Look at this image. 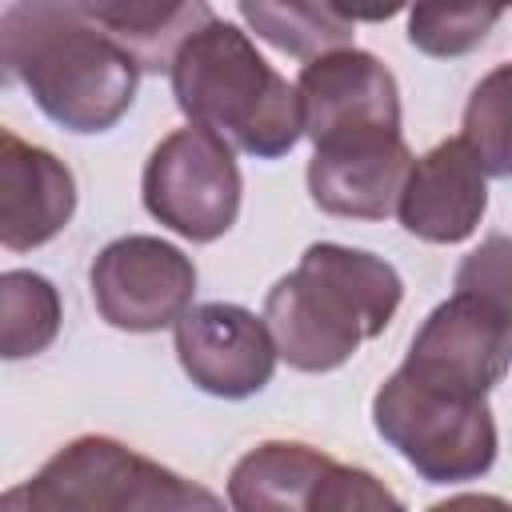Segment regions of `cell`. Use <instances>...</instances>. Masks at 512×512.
<instances>
[{"instance_id": "cell-9", "label": "cell", "mask_w": 512, "mask_h": 512, "mask_svg": "<svg viewBox=\"0 0 512 512\" xmlns=\"http://www.w3.org/2000/svg\"><path fill=\"white\" fill-rule=\"evenodd\" d=\"M92 304L120 332H160L192 308L196 264L160 236H120L104 244L88 268Z\"/></svg>"}, {"instance_id": "cell-18", "label": "cell", "mask_w": 512, "mask_h": 512, "mask_svg": "<svg viewBox=\"0 0 512 512\" xmlns=\"http://www.w3.org/2000/svg\"><path fill=\"white\" fill-rule=\"evenodd\" d=\"M460 140L480 160L484 176H512V64H496L464 104Z\"/></svg>"}, {"instance_id": "cell-12", "label": "cell", "mask_w": 512, "mask_h": 512, "mask_svg": "<svg viewBox=\"0 0 512 512\" xmlns=\"http://www.w3.org/2000/svg\"><path fill=\"white\" fill-rule=\"evenodd\" d=\"M76 212L72 168L36 144H24L12 128L0 132V244L28 252L68 228Z\"/></svg>"}, {"instance_id": "cell-15", "label": "cell", "mask_w": 512, "mask_h": 512, "mask_svg": "<svg viewBox=\"0 0 512 512\" xmlns=\"http://www.w3.org/2000/svg\"><path fill=\"white\" fill-rule=\"evenodd\" d=\"M88 12L136 60L140 72H172L188 36L216 16L200 0H88Z\"/></svg>"}, {"instance_id": "cell-5", "label": "cell", "mask_w": 512, "mask_h": 512, "mask_svg": "<svg viewBox=\"0 0 512 512\" xmlns=\"http://www.w3.org/2000/svg\"><path fill=\"white\" fill-rule=\"evenodd\" d=\"M372 424L428 484L480 480L496 464L488 400H464L408 380L400 368L372 396Z\"/></svg>"}, {"instance_id": "cell-7", "label": "cell", "mask_w": 512, "mask_h": 512, "mask_svg": "<svg viewBox=\"0 0 512 512\" xmlns=\"http://www.w3.org/2000/svg\"><path fill=\"white\" fill-rule=\"evenodd\" d=\"M300 124L316 152L404 140L400 84L388 64L364 48H336L300 68Z\"/></svg>"}, {"instance_id": "cell-10", "label": "cell", "mask_w": 512, "mask_h": 512, "mask_svg": "<svg viewBox=\"0 0 512 512\" xmlns=\"http://www.w3.org/2000/svg\"><path fill=\"white\" fill-rule=\"evenodd\" d=\"M172 332L184 376L220 400H248L264 392L280 360L264 316L244 304H192Z\"/></svg>"}, {"instance_id": "cell-20", "label": "cell", "mask_w": 512, "mask_h": 512, "mask_svg": "<svg viewBox=\"0 0 512 512\" xmlns=\"http://www.w3.org/2000/svg\"><path fill=\"white\" fill-rule=\"evenodd\" d=\"M456 292H472L512 320V236L496 232L480 240L456 268Z\"/></svg>"}, {"instance_id": "cell-14", "label": "cell", "mask_w": 512, "mask_h": 512, "mask_svg": "<svg viewBox=\"0 0 512 512\" xmlns=\"http://www.w3.org/2000/svg\"><path fill=\"white\" fill-rule=\"evenodd\" d=\"M332 456L304 440H264L228 472L232 512H316L320 480Z\"/></svg>"}, {"instance_id": "cell-3", "label": "cell", "mask_w": 512, "mask_h": 512, "mask_svg": "<svg viewBox=\"0 0 512 512\" xmlns=\"http://www.w3.org/2000/svg\"><path fill=\"white\" fill-rule=\"evenodd\" d=\"M172 96L192 128L212 132L232 152L276 160L304 136L300 96L240 32L212 16L172 64Z\"/></svg>"}, {"instance_id": "cell-2", "label": "cell", "mask_w": 512, "mask_h": 512, "mask_svg": "<svg viewBox=\"0 0 512 512\" xmlns=\"http://www.w3.org/2000/svg\"><path fill=\"white\" fill-rule=\"evenodd\" d=\"M400 300L404 280L384 256L320 240L268 288L264 324L288 368L332 372L392 324Z\"/></svg>"}, {"instance_id": "cell-1", "label": "cell", "mask_w": 512, "mask_h": 512, "mask_svg": "<svg viewBox=\"0 0 512 512\" xmlns=\"http://www.w3.org/2000/svg\"><path fill=\"white\" fill-rule=\"evenodd\" d=\"M0 64L4 80L76 136L116 128L140 84L136 60L76 0L8 4L0 12Z\"/></svg>"}, {"instance_id": "cell-17", "label": "cell", "mask_w": 512, "mask_h": 512, "mask_svg": "<svg viewBox=\"0 0 512 512\" xmlns=\"http://www.w3.org/2000/svg\"><path fill=\"white\" fill-rule=\"evenodd\" d=\"M60 292L48 276L12 268L0 276V356H40L60 336Z\"/></svg>"}, {"instance_id": "cell-16", "label": "cell", "mask_w": 512, "mask_h": 512, "mask_svg": "<svg viewBox=\"0 0 512 512\" xmlns=\"http://www.w3.org/2000/svg\"><path fill=\"white\" fill-rule=\"evenodd\" d=\"M240 20L268 40L272 48L300 56L304 64L336 52V48H352V16L340 12L336 4H268V0H240Z\"/></svg>"}, {"instance_id": "cell-8", "label": "cell", "mask_w": 512, "mask_h": 512, "mask_svg": "<svg viewBox=\"0 0 512 512\" xmlns=\"http://www.w3.org/2000/svg\"><path fill=\"white\" fill-rule=\"evenodd\" d=\"M508 364L512 320L472 292H452L416 328L400 372L448 396L488 400V392L504 380Z\"/></svg>"}, {"instance_id": "cell-4", "label": "cell", "mask_w": 512, "mask_h": 512, "mask_svg": "<svg viewBox=\"0 0 512 512\" xmlns=\"http://www.w3.org/2000/svg\"><path fill=\"white\" fill-rule=\"evenodd\" d=\"M0 512H232L212 488L140 456L116 436H76L12 484Z\"/></svg>"}, {"instance_id": "cell-13", "label": "cell", "mask_w": 512, "mask_h": 512, "mask_svg": "<svg viewBox=\"0 0 512 512\" xmlns=\"http://www.w3.org/2000/svg\"><path fill=\"white\" fill-rule=\"evenodd\" d=\"M412 160L416 156L408 152L404 140L368 144V148L312 152V160H308V196L328 216L384 220L400 204Z\"/></svg>"}, {"instance_id": "cell-22", "label": "cell", "mask_w": 512, "mask_h": 512, "mask_svg": "<svg viewBox=\"0 0 512 512\" xmlns=\"http://www.w3.org/2000/svg\"><path fill=\"white\" fill-rule=\"evenodd\" d=\"M428 512H512V500L492 496V492H460V496L432 504Z\"/></svg>"}, {"instance_id": "cell-11", "label": "cell", "mask_w": 512, "mask_h": 512, "mask_svg": "<svg viewBox=\"0 0 512 512\" xmlns=\"http://www.w3.org/2000/svg\"><path fill=\"white\" fill-rule=\"evenodd\" d=\"M488 208V176L480 160L468 152V144L440 140L424 156L412 160V172L404 180L396 216L408 236L428 244H460L468 240Z\"/></svg>"}, {"instance_id": "cell-21", "label": "cell", "mask_w": 512, "mask_h": 512, "mask_svg": "<svg viewBox=\"0 0 512 512\" xmlns=\"http://www.w3.org/2000/svg\"><path fill=\"white\" fill-rule=\"evenodd\" d=\"M316 512H404V500L368 468L332 460L320 480Z\"/></svg>"}, {"instance_id": "cell-6", "label": "cell", "mask_w": 512, "mask_h": 512, "mask_svg": "<svg viewBox=\"0 0 512 512\" xmlns=\"http://www.w3.org/2000/svg\"><path fill=\"white\" fill-rule=\"evenodd\" d=\"M244 176L224 140L204 128L168 132L144 164L140 200L152 220L192 244L220 240L240 216Z\"/></svg>"}, {"instance_id": "cell-19", "label": "cell", "mask_w": 512, "mask_h": 512, "mask_svg": "<svg viewBox=\"0 0 512 512\" xmlns=\"http://www.w3.org/2000/svg\"><path fill=\"white\" fill-rule=\"evenodd\" d=\"M504 12L492 4H416L408 12V40L424 56H464L472 52Z\"/></svg>"}]
</instances>
